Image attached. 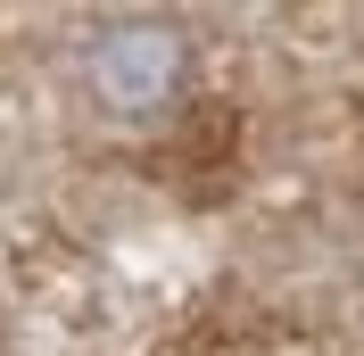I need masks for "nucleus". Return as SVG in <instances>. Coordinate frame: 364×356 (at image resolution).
Masks as SVG:
<instances>
[{"label":"nucleus","mask_w":364,"mask_h":356,"mask_svg":"<svg viewBox=\"0 0 364 356\" xmlns=\"http://www.w3.org/2000/svg\"><path fill=\"white\" fill-rule=\"evenodd\" d=\"M174 83H182V33L174 25H116V33H100V50H91V91H100L116 116L166 108Z\"/></svg>","instance_id":"nucleus-1"}]
</instances>
